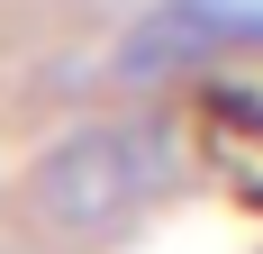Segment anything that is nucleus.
Wrapping results in <instances>:
<instances>
[{
	"mask_svg": "<svg viewBox=\"0 0 263 254\" xmlns=\"http://www.w3.org/2000/svg\"><path fill=\"white\" fill-rule=\"evenodd\" d=\"M173 173H182V146L163 118H100V127H73L54 154H36L27 200H36V218H54L73 236H109L127 218H145Z\"/></svg>",
	"mask_w": 263,
	"mask_h": 254,
	"instance_id": "obj_1",
	"label": "nucleus"
},
{
	"mask_svg": "<svg viewBox=\"0 0 263 254\" xmlns=\"http://www.w3.org/2000/svg\"><path fill=\"white\" fill-rule=\"evenodd\" d=\"M218 37H227V19H218L209 0H163L155 19H136V37L118 46V73H127V82H155V73H173V64L218 55Z\"/></svg>",
	"mask_w": 263,
	"mask_h": 254,
	"instance_id": "obj_2",
	"label": "nucleus"
}]
</instances>
